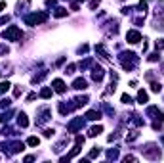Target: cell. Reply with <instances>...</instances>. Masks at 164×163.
<instances>
[{
	"instance_id": "cell-1",
	"label": "cell",
	"mask_w": 164,
	"mask_h": 163,
	"mask_svg": "<svg viewBox=\"0 0 164 163\" xmlns=\"http://www.w3.org/2000/svg\"><path fill=\"white\" fill-rule=\"evenodd\" d=\"M138 61H139V58H138L134 52H124V54H120V63H122V67L126 69V71H132V69L138 65Z\"/></svg>"
},
{
	"instance_id": "cell-2",
	"label": "cell",
	"mask_w": 164,
	"mask_h": 163,
	"mask_svg": "<svg viewBox=\"0 0 164 163\" xmlns=\"http://www.w3.org/2000/svg\"><path fill=\"white\" fill-rule=\"evenodd\" d=\"M48 16H50L48 12H33V13H29V16H25V23L31 25V27L40 25V23H44V21L48 19Z\"/></svg>"
},
{
	"instance_id": "cell-3",
	"label": "cell",
	"mask_w": 164,
	"mask_h": 163,
	"mask_svg": "<svg viewBox=\"0 0 164 163\" xmlns=\"http://www.w3.org/2000/svg\"><path fill=\"white\" fill-rule=\"evenodd\" d=\"M21 37H23V33H21V29L17 25H10L8 29L4 31V39L6 40H19Z\"/></svg>"
},
{
	"instance_id": "cell-4",
	"label": "cell",
	"mask_w": 164,
	"mask_h": 163,
	"mask_svg": "<svg viewBox=\"0 0 164 163\" xmlns=\"http://www.w3.org/2000/svg\"><path fill=\"white\" fill-rule=\"evenodd\" d=\"M103 77H105V71H103V67L101 65H94V67H92V79H94V81H101L103 79Z\"/></svg>"
},
{
	"instance_id": "cell-5",
	"label": "cell",
	"mask_w": 164,
	"mask_h": 163,
	"mask_svg": "<svg viewBox=\"0 0 164 163\" xmlns=\"http://www.w3.org/2000/svg\"><path fill=\"white\" fill-rule=\"evenodd\" d=\"M84 127V121H82V117H78V119H75V121H71L69 125H67V131L69 132H75V131H78V129H82Z\"/></svg>"
},
{
	"instance_id": "cell-6",
	"label": "cell",
	"mask_w": 164,
	"mask_h": 163,
	"mask_svg": "<svg viewBox=\"0 0 164 163\" xmlns=\"http://www.w3.org/2000/svg\"><path fill=\"white\" fill-rule=\"evenodd\" d=\"M38 119H37V125H44L48 119H50V109L48 108H40V111H38Z\"/></svg>"
},
{
	"instance_id": "cell-7",
	"label": "cell",
	"mask_w": 164,
	"mask_h": 163,
	"mask_svg": "<svg viewBox=\"0 0 164 163\" xmlns=\"http://www.w3.org/2000/svg\"><path fill=\"white\" fill-rule=\"evenodd\" d=\"M126 40L130 42V44H138V42L141 40V35L138 31H128L126 33Z\"/></svg>"
},
{
	"instance_id": "cell-8",
	"label": "cell",
	"mask_w": 164,
	"mask_h": 163,
	"mask_svg": "<svg viewBox=\"0 0 164 163\" xmlns=\"http://www.w3.org/2000/svg\"><path fill=\"white\" fill-rule=\"evenodd\" d=\"M143 154L147 155V157H151V159H159V157H160L159 148H156V150H153V146H147V148H143Z\"/></svg>"
},
{
	"instance_id": "cell-9",
	"label": "cell",
	"mask_w": 164,
	"mask_h": 163,
	"mask_svg": "<svg viewBox=\"0 0 164 163\" xmlns=\"http://www.w3.org/2000/svg\"><path fill=\"white\" fill-rule=\"evenodd\" d=\"M73 88H76V90H86V88H88V81L84 79V77H78V79H75V83H73Z\"/></svg>"
},
{
	"instance_id": "cell-10",
	"label": "cell",
	"mask_w": 164,
	"mask_h": 163,
	"mask_svg": "<svg viewBox=\"0 0 164 163\" xmlns=\"http://www.w3.org/2000/svg\"><path fill=\"white\" fill-rule=\"evenodd\" d=\"M52 87H54V90H55V92H59V94H63V92H65V83H63L61 79H54Z\"/></svg>"
},
{
	"instance_id": "cell-11",
	"label": "cell",
	"mask_w": 164,
	"mask_h": 163,
	"mask_svg": "<svg viewBox=\"0 0 164 163\" xmlns=\"http://www.w3.org/2000/svg\"><path fill=\"white\" fill-rule=\"evenodd\" d=\"M25 150V144L23 142H12L10 144V152L12 154H17V152H23Z\"/></svg>"
},
{
	"instance_id": "cell-12",
	"label": "cell",
	"mask_w": 164,
	"mask_h": 163,
	"mask_svg": "<svg viewBox=\"0 0 164 163\" xmlns=\"http://www.w3.org/2000/svg\"><path fill=\"white\" fill-rule=\"evenodd\" d=\"M17 125L21 127V129H27V127H29V119H27L25 113H19L17 115Z\"/></svg>"
},
{
	"instance_id": "cell-13",
	"label": "cell",
	"mask_w": 164,
	"mask_h": 163,
	"mask_svg": "<svg viewBox=\"0 0 164 163\" xmlns=\"http://www.w3.org/2000/svg\"><path fill=\"white\" fill-rule=\"evenodd\" d=\"M86 104H88V96H78V98H75L73 108L76 109V108H82V106H86Z\"/></svg>"
},
{
	"instance_id": "cell-14",
	"label": "cell",
	"mask_w": 164,
	"mask_h": 163,
	"mask_svg": "<svg viewBox=\"0 0 164 163\" xmlns=\"http://www.w3.org/2000/svg\"><path fill=\"white\" fill-rule=\"evenodd\" d=\"M99 117H101V113L96 111V109H90V111L86 113V119H90V121H97Z\"/></svg>"
},
{
	"instance_id": "cell-15",
	"label": "cell",
	"mask_w": 164,
	"mask_h": 163,
	"mask_svg": "<svg viewBox=\"0 0 164 163\" xmlns=\"http://www.w3.org/2000/svg\"><path fill=\"white\" fill-rule=\"evenodd\" d=\"M138 102H139V104H147V102H149V96H147L145 90H139V92H138Z\"/></svg>"
},
{
	"instance_id": "cell-16",
	"label": "cell",
	"mask_w": 164,
	"mask_h": 163,
	"mask_svg": "<svg viewBox=\"0 0 164 163\" xmlns=\"http://www.w3.org/2000/svg\"><path fill=\"white\" fill-rule=\"evenodd\" d=\"M103 132V127L101 125H96V127H92V129H90V136H97V134H101Z\"/></svg>"
},
{
	"instance_id": "cell-17",
	"label": "cell",
	"mask_w": 164,
	"mask_h": 163,
	"mask_svg": "<svg viewBox=\"0 0 164 163\" xmlns=\"http://www.w3.org/2000/svg\"><path fill=\"white\" fill-rule=\"evenodd\" d=\"M52 92H54V88H50V87H44V88L40 90V96H42V98H50V96H52Z\"/></svg>"
},
{
	"instance_id": "cell-18",
	"label": "cell",
	"mask_w": 164,
	"mask_h": 163,
	"mask_svg": "<svg viewBox=\"0 0 164 163\" xmlns=\"http://www.w3.org/2000/svg\"><path fill=\"white\" fill-rule=\"evenodd\" d=\"M54 16H55V17H65V16H67V10H65V8H55Z\"/></svg>"
},
{
	"instance_id": "cell-19",
	"label": "cell",
	"mask_w": 164,
	"mask_h": 163,
	"mask_svg": "<svg viewBox=\"0 0 164 163\" xmlns=\"http://www.w3.org/2000/svg\"><path fill=\"white\" fill-rule=\"evenodd\" d=\"M107 157H109V159H117L118 157V150H117V148H115V150H109V152H107Z\"/></svg>"
},
{
	"instance_id": "cell-20",
	"label": "cell",
	"mask_w": 164,
	"mask_h": 163,
	"mask_svg": "<svg viewBox=\"0 0 164 163\" xmlns=\"http://www.w3.org/2000/svg\"><path fill=\"white\" fill-rule=\"evenodd\" d=\"M27 144H29V146H38L40 140H38V136H31L29 140H27Z\"/></svg>"
},
{
	"instance_id": "cell-21",
	"label": "cell",
	"mask_w": 164,
	"mask_h": 163,
	"mask_svg": "<svg viewBox=\"0 0 164 163\" xmlns=\"http://www.w3.org/2000/svg\"><path fill=\"white\" fill-rule=\"evenodd\" d=\"M151 90H153V92H160V90H162V84L153 81V83H151Z\"/></svg>"
},
{
	"instance_id": "cell-22",
	"label": "cell",
	"mask_w": 164,
	"mask_h": 163,
	"mask_svg": "<svg viewBox=\"0 0 164 163\" xmlns=\"http://www.w3.org/2000/svg\"><path fill=\"white\" fill-rule=\"evenodd\" d=\"M75 69H76L75 63H69V65L65 67V73H67V75H73V73H75Z\"/></svg>"
},
{
	"instance_id": "cell-23",
	"label": "cell",
	"mask_w": 164,
	"mask_h": 163,
	"mask_svg": "<svg viewBox=\"0 0 164 163\" xmlns=\"http://www.w3.org/2000/svg\"><path fill=\"white\" fill-rule=\"evenodd\" d=\"M12 87V84L8 83V81H4V83H0V94H2V92H6V90H8Z\"/></svg>"
},
{
	"instance_id": "cell-24",
	"label": "cell",
	"mask_w": 164,
	"mask_h": 163,
	"mask_svg": "<svg viewBox=\"0 0 164 163\" xmlns=\"http://www.w3.org/2000/svg\"><path fill=\"white\" fill-rule=\"evenodd\" d=\"M138 136H139V132H135V131H134V132H130V134L126 136V140H128V142H134V140L138 138Z\"/></svg>"
},
{
	"instance_id": "cell-25",
	"label": "cell",
	"mask_w": 164,
	"mask_h": 163,
	"mask_svg": "<svg viewBox=\"0 0 164 163\" xmlns=\"http://www.w3.org/2000/svg\"><path fill=\"white\" fill-rule=\"evenodd\" d=\"M122 104H126V106H130V104H134V100H132V96H128V94H122Z\"/></svg>"
},
{
	"instance_id": "cell-26",
	"label": "cell",
	"mask_w": 164,
	"mask_h": 163,
	"mask_svg": "<svg viewBox=\"0 0 164 163\" xmlns=\"http://www.w3.org/2000/svg\"><path fill=\"white\" fill-rule=\"evenodd\" d=\"M97 155H99V148H96V150H92L88 154V159H94V157H97Z\"/></svg>"
},
{
	"instance_id": "cell-27",
	"label": "cell",
	"mask_w": 164,
	"mask_h": 163,
	"mask_svg": "<svg viewBox=\"0 0 164 163\" xmlns=\"http://www.w3.org/2000/svg\"><path fill=\"white\" fill-rule=\"evenodd\" d=\"M0 54H2V56H6V54H10V48L6 46V44H0Z\"/></svg>"
},
{
	"instance_id": "cell-28",
	"label": "cell",
	"mask_w": 164,
	"mask_h": 163,
	"mask_svg": "<svg viewBox=\"0 0 164 163\" xmlns=\"http://www.w3.org/2000/svg\"><path fill=\"white\" fill-rule=\"evenodd\" d=\"M155 46H156V50H162V48H164V39L156 40V42H155Z\"/></svg>"
},
{
	"instance_id": "cell-29",
	"label": "cell",
	"mask_w": 164,
	"mask_h": 163,
	"mask_svg": "<svg viewBox=\"0 0 164 163\" xmlns=\"http://www.w3.org/2000/svg\"><path fill=\"white\" fill-rule=\"evenodd\" d=\"M8 21H10V16H2V17H0V25L8 23Z\"/></svg>"
},
{
	"instance_id": "cell-30",
	"label": "cell",
	"mask_w": 164,
	"mask_h": 163,
	"mask_svg": "<svg viewBox=\"0 0 164 163\" xmlns=\"http://www.w3.org/2000/svg\"><path fill=\"white\" fill-rule=\"evenodd\" d=\"M21 92H23V88H21V87H16V88H13V96H19Z\"/></svg>"
},
{
	"instance_id": "cell-31",
	"label": "cell",
	"mask_w": 164,
	"mask_h": 163,
	"mask_svg": "<svg viewBox=\"0 0 164 163\" xmlns=\"http://www.w3.org/2000/svg\"><path fill=\"white\" fill-rule=\"evenodd\" d=\"M97 6H99V0H92V2H90V8H92V10L97 8Z\"/></svg>"
},
{
	"instance_id": "cell-32",
	"label": "cell",
	"mask_w": 164,
	"mask_h": 163,
	"mask_svg": "<svg viewBox=\"0 0 164 163\" xmlns=\"http://www.w3.org/2000/svg\"><path fill=\"white\" fill-rule=\"evenodd\" d=\"M44 136H46V138H50V136H54V131H50V129H46V131H44Z\"/></svg>"
},
{
	"instance_id": "cell-33",
	"label": "cell",
	"mask_w": 164,
	"mask_h": 163,
	"mask_svg": "<svg viewBox=\"0 0 164 163\" xmlns=\"http://www.w3.org/2000/svg\"><path fill=\"white\" fill-rule=\"evenodd\" d=\"M156 60H159V54H151L149 56V61H156Z\"/></svg>"
},
{
	"instance_id": "cell-34",
	"label": "cell",
	"mask_w": 164,
	"mask_h": 163,
	"mask_svg": "<svg viewBox=\"0 0 164 163\" xmlns=\"http://www.w3.org/2000/svg\"><path fill=\"white\" fill-rule=\"evenodd\" d=\"M34 98H37V94H34V92H31V94H29V96H27V102H33V100H34Z\"/></svg>"
},
{
	"instance_id": "cell-35",
	"label": "cell",
	"mask_w": 164,
	"mask_h": 163,
	"mask_svg": "<svg viewBox=\"0 0 164 163\" xmlns=\"http://www.w3.org/2000/svg\"><path fill=\"white\" fill-rule=\"evenodd\" d=\"M124 161H135V157H134V155H126Z\"/></svg>"
},
{
	"instance_id": "cell-36",
	"label": "cell",
	"mask_w": 164,
	"mask_h": 163,
	"mask_svg": "<svg viewBox=\"0 0 164 163\" xmlns=\"http://www.w3.org/2000/svg\"><path fill=\"white\" fill-rule=\"evenodd\" d=\"M4 8H6V2H0V12H4Z\"/></svg>"
},
{
	"instance_id": "cell-37",
	"label": "cell",
	"mask_w": 164,
	"mask_h": 163,
	"mask_svg": "<svg viewBox=\"0 0 164 163\" xmlns=\"http://www.w3.org/2000/svg\"><path fill=\"white\" fill-rule=\"evenodd\" d=\"M162 71H164V63H162Z\"/></svg>"
},
{
	"instance_id": "cell-38",
	"label": "cell",
	"mask_w": 164,
	"mask_h": 163,
	"mask_svg": "<svg viewBox=\"0 0 164 163\" xmlns=\"http://www.w3.org/2000/svg\"><path fill=\"white\" fill-rule=\"evenodd\" d=\"M80 2H84V0H80Z\"/></svg>"
}]
</instances>
